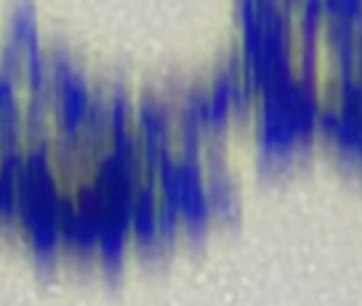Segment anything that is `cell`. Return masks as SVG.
Returning a JSON list of instances; mask_svg holds the SVG:
<instances>
[{"instance_id":"obj_1","label":"cell","mask_w":362,"mask_h":306,"mask_svg":"<svg viewBox=\"0 0 362 306\" xmlns=\"http://www.w3.org/2000/svg\"><path fill=\"white\" fill-rule=\"evenodd\" d=\"M90 93H93V83H90L88 72L83 67L72 69L69 75L57 83V99H54V134L59 136H80V128L88 112Z\"/></svg>"},{"instance_id":"obj_2","label":"cell","mask_w":362,"mask_h":306,"mask_svg":"<svg viewBox=\"0 0 362 306\" xmlns=\"http://www.w3.org/2000/svg\"><path fill=\"white\" fill-rule=\"evenodd\" d=\"M134 131L144 144H176V107L158 91H144L136 102Z\"/></svg>"},{"instance_id":"obj_3","label":"cell","mask_w":362,"mask_h":306,"mask_svg":"<svg viewBox=\"0 0 362 306\" xmlns=\"http://www.w3.org/2000/svg\"><path fill=\"white\" fill-rule=\"evenodd\" d=\"M205 197L214 208V216L226 224H235L243 218V194L238 182L229 176V170H211L205 173Z\"/></svg>"},{"instance_id":"obj_4","label":"cell","mask_w":362,"mask_h":306,"mask_svg":"<svg viewBox=\"0 0 362 306\" xmlns=\"http://www.w3.org/2000/svg\"><path fill=\"white\" fill-rule=\"evenodd\" d=\"M128 245H131V227L123 221L107 218L99 232V245H96V259L107 272H120L128 259Z\"/></svg>"},{"instance_id":"obj_5","label":"cell","mask_w":362,"mask_h":306,"mask_svg":"<svg viewBox=\"0 0 362 306\" xmlns=\"http://www.w3.org/2000/svg\"><path fill=\"white\" fill-rule=\"evenodd\" d=\"M24 237H27V245L33 250V256L40 264L51 266L59 259V253H62V237H59L57 216H45L43 221H37L35 227H30L24 232Z\"/></svg>"},{"instance_id":"obj_6","label":"cell","mask_w":362,"mask_h":306,"mask_svg":"<svg viewBox=\"0 0 362 306\" xmlns=\"http://www.w3.org/2000/svg\"><path fill=\"white\" fill-rule=\"evenodd\" d=\"M6 40H11L13 46L22 51L24 57L43 51V37H40V27H37V16L33 8H16L8 19V33Z\"/></svg>"},{"instance_id":"obj_7","label":"cell","mask_w":362,"mask_h":306,"mask_svg":"<svg viewBox=\"0 0 362 306\" xmlns=\"http://www.w3.org/2000/svg\"><path fill=\"white\" fill-rule=\"evenodd\" d=\"M179 213H181V232L187 237H203L205 232L211 229V224L216 221L214 208H211L208 197H205V189L189 194L184 200V205H181Z\"/></svg>"},{"instance_id":"obj_8","label":"cell","mask_w":362,"mask_h":306,"mask_svg":"<svg viewBox=\"0 0 362 306\" xmlns=\"http://www.w3.org/2000/svg\"><path fill=\"white\" fill-rule=\"evenodd\" d=\"M107 93H110V136L128 134L134 128L136 99L120 83H115L112 88H107Z\"/></svg>"},{"instance_id":"obj_9","label":"cell","mask_w":362,"mask_h":306,"mask_svg":"<svg viewBox=\"0 0 362 306\" xmlns=\"http://www.w3.org/2000/svg\"><path fill=\"white\" fill-rule=\"evenodd\" d=\"M110 152H112L117 160H123L128 168L144 173V165H141V139L134 128L128 134H120V136H110Z\"/></svg>"},{"instance_id":"obj_10","label":"cell","mask_w":362,"mask_h":306,"mask_svg":"<svg viewBox=\"0 0 362 306\" xmlns=\"http://www.w3.org/2000/svg\"><path fill=\"white\" fill-rule=\"evenodd\" d=\"M322 13L330 22H341L362 35V3L360 0H328L322 3Z\"/></svg>"},{"instance_id":"obj_11","label":"cell","mask_w":362,"mask_h":306,"mask_svg":"<svg viewBox=\"0 0 362 306\" xmlns=\"http://www.w3.org/2000/svg\"><path fill=\"white\" fill-rule=\"evenodd\" d=\"M22 110L19 104V75L0 67V114Z\"/></svg>"},{"instance_id":"obj_12","label":"cell","mask_w":362,"mask_h":306,"mask_svg":"<svg viewBox=\"0 0 362 306\" xmlns=\"http://www.w3.org/2000/svg\"><path fill=\"white\" fill-rule=\"evenodd\" d=\"M354 75L362 83V37L357 40V48H354Z\"/></svg>"},{"instance_id":"obj_13","label":"cell","mask_w":362,"mask_h":306,"mask_svg":"<svg viewBox=\"0 0 362 306\" xmlns=\"http://www.w3.org/2000/svg\"><path fill=\"white\" fill-rule=\"evenodd\" d=\"M0 224H3V221H0Z\"/></svg>"}]
</instances>
